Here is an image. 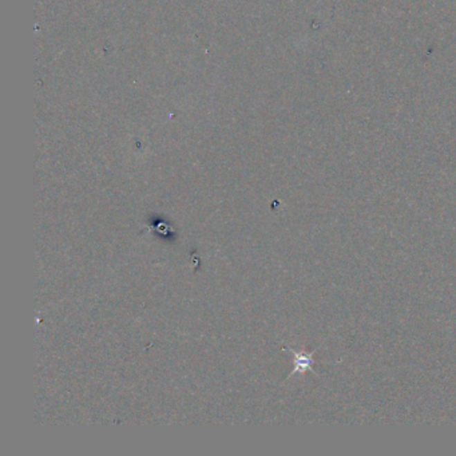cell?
<instances>
[{"mask_svg": "<svg viewBox=\"0 0 456 456\" xmlns=\"http://www.w3.org/2000/svg\"><path fill=\"white\" fill-rule=\"evenodd\" d=\"M286 351H289L292 355H293V358H295V368L293 371L291 372L289 376H293V375H302L305 374L307 371H312V365L315 363L313 360V355L316 354V351H312V352H298L289 347H285ZM313 374H316L315 371H312Z\"/></svg>", "mask_w": 456, "mask_h": 456, "instance_id": "obj_1", "label": "cell"}]
</instances>
